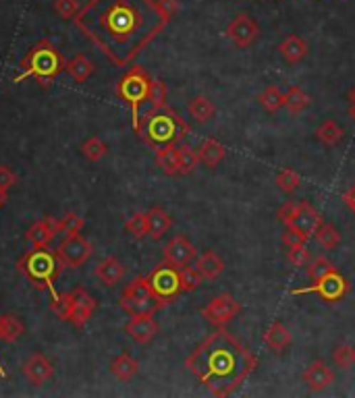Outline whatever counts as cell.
I'll list each match as a JSON object with an SVG mask.
<instances>
[{
  "label": "cell",
  "mask_w": 355,
  "mask_h": 398,
  "mask_svg": "<svg viewBox=\"0 0 355 398\" xmlns=\"http://www.w3.org/2000/svg\"><path fill=\"white\" fill-rule=\"evenodd\" d=\"M115 67H129L165 29L156 0H88L73 19Z\"/></svg>",
  "instance_id": "6da1fadb"
},
{
  "label": "cell",
  "mask_w": 355,
  "mask_h": 398,
  "mask_svg": "<svg viewBox=\"0 0 355 398\" xmlns=\"http://www.w3.org/2000/svg\"><path fill=\"white\" fill-rule=\"evenodd\" d=\"M258 363V357L225 326L208 334L185 361L187 370L214 397H231L256 372Z\"/></svg>",
  "instance_id": "7a4b0ae2"
},
{
  "label": "cell",
  "mask_w": 355,
  "mask_h": 398,
  "mask_svg": "<svg viewBox=\"0 0 355 398\" xmlns=\"http://www.w3.org/2000/svg\"><path fill=\"white\" fill-rule=\"evenodd\" d=\"M191 127L185 122V118L173 108H160V110H150L143 117H140V125L135 133L143 140L145 145L152 150H160L166 145H177L181 140L190 135Z\"/></svg>",
  "instance_id": "3957f363"
},
{
  "label": "cell",
  "mask_w": 355,
  "mask_h": 398,
  "mask_svg": "<svg viewBox=\"0 0 355 398\" xmlns=\"http://www.w3.org/2000/svg\"><path fill=\"white\" fill-rule=\"evenodd\" d=\"M67 61L63 58V54L52 46L48 40H40L34 48L27 50L19 69L21 73L17 77H13V83H21L25 79H36L42 88H50L52 81L65 70Z\"/></svg>",
  "instance_id": "277c9868"
},
{
  "label": "cell",
  "mask_w": 355,
  "mask_h": 398,
  "mask_svg": "<svg viewBox=\"0 0 355 398\" xmlns=\"http://www.w3.org/2000/svg\"><path fill=\"white\" fill-rule=\"evenodd\" d=\"M17 268L38 290H48L52 301L58 299L54 284H56V278L65 266L58 259L56 251H50L48 247H34L31 251H27L24 258L19 259Z\"/></svg>",
  "instance_id": "5b68a950"
},
{
  "label": "cell",
  "mask_w": 355,
  "mask_h": 398,
  "mask_svg": "<svg viewBox=\"0 0 355 398\" xmlns=\"http://www.w3.org/2000/svg\"><path fill=\"white\" fill-rule=\"evenodd\" d=\"M50 307L61 320L71 322L75 328H83L92 320L98 301L83 286H77L67 295H58V299H54Z\"/></svg>",
  "instance_id": "8992f818"
},
{
  "label": "cell",
  "mask_w": 355,
  "mask_h": 398,
  "mask_svg": "<svg viewBox=\"0 0 355 398\" xmlns=\"http://www.w3.org/2000/svg\"><path fill=\"white\" fill-rule=\"evenodd\" d=\"M150 83H152V77L148 75V70L140 67V65H133L131 69L127 70L120 81L117 83V95L129 104L131 108V120H133V131L138 129L140 125V106L143 102H148V92H150Z\"/></svg>",
  "instance_id": "52a82bcc"
},
{
  "label": "cell",
  "mask_w": 355,
  "mask_h": 398,
  "mask_svg": "<svg viewBox=\"0 0 355 398\" xmlns=\"http://www.w3.org/2000/svg\"><path fill=\"white\" fill-rule=\"evenodd\" d=\"M309 293L318 295L326 303H339V301H343L351 293V284L334 268L329 274H324L322 278L314 281V284L291 290V295H309Z\"/></svg>",
  "instance_id": "ba28073f"
},
{
  "label": "cell",
  "mask_w": 355,
  "mask_h": 398,
  "mask_svg": "<svg viewBox=\"0 0 355 398\" xmlns=\"http://www.w3.org/2000/svg\"><path fill=\"white\" fill-rule=\"evenodd\" d=\"M148 282H150V288H152L154 297L160 299L165 305L173 303L183 293L181 272L177 268L165 263V261L148 274Z\"/></svg>",
  "instance_id": "9c48e42d"
},
{
  "label": "cell",
  "mask_w": 355,
  "mask_h": 398,
  "mask_svg": "<svg viewBox=\"0 0 355 398\" xmlns=\"http://www.w3.org/2000/svg\"><path fill=\"white\" fill-rule=\"evenodd\" d=\"M92 253H94L92 243L79 233L67 234L56 247V256L63 261L65 268H81L88 259L92 258Z\"/></svg>",
  "instance_id": "30bf717a"
},
{
  "label": "cell",
  "mask_w": 355,
  "mask_h": 398,
  "mask_svg": "<svg viewBox=\"0 0 355 398\" xmlns=\"http://www.w3.org/2000/svg\"><path fill=\"white\" fill-rule=\"evenodd\" d=\"M241 313V303L237 301L233 295L225 293L210 299V303L202 309V318L212 324V326H227L229 322H233L237 315Z\"/></svg>",
  "instance_id": "8fae6325"
},
{
  "label": "cell",
  "mask_w": 355,
  "mask_h": 398,
  "mask_svg": "<svg viewBox=\"0 0 355 398\" xmlns=\"http://www.w3.org/2000/svg\"><path fill=\"white\" fill-rule=\"evenodd\" d=\"M225 33L237 48H249L260 38V25L249 13H237Z\"/></svg>",
  "instance_id": "7c38bea8"
},
{
  "label": "cell",
  "mask_w": 355,
  "mask_h": 398,
  "mask_svg": "<svg viewBox=\"0 0 355 398\" xmlns=\"http://www.w3.org/2000/svg\"><path fill=\"white\" fill-rule=\"evenodd\" d=\"M195 258H197V251H195L193 243H191L185 234L173 236V239L166 243L165 249H163V259H165V263L177 268V270H181V268H185V266H191V261Z\"/></svg>",
  "instance_id": "4fadbf2b"
},
{
  "label": "cell",
  "mask_w": 355,
  "mask_h": 398,
  "mask_svg": "<svg viewBox=\"0 0 355 398\" xmlns=\"http://www.w3.org/2000/svg\"><path fill=\"white\" fill-rule=\"evenodd\" d=\"M61 234L58 231V220L52 218V216H46L38 222H34L27 233H25V239L31 247H48L56 236Z\"/></svg>",
  "instance_id": "5bb4252c"
},
{
  "label": "cell",
  "mask_w": 355,
  "mask_h": 398,
  "mask_svg": "<svg viewBox=\"0 0 355 398\" xmlns=\"http://www.w3.org/2000/svg\"><path fill=\"white\" fill-rule=\"evenodd\" d=\"M21 372H24L25 379H27L29 384L42 386V384H46L48 379L54 375V365H52V361H50L48 357H44L42 352H36V355H31V357L25 361Z\"/></svg>",
  "instance_id": "9a60e30c"
},
{
  "label": "cell",
  "mask_w": 355,
  "mask_h": 398,
  "mask_svg": "<svg viewBox=\"0 0 355 398\" xmlns=\"http://www.w3.org/2000/svg\"><path fill=\"white\" fill-rule=\"evenodd\" d=\"M158 322L152 315H131V320L125 324V332L138 342V345H148L156 338L158 334Z\"/></svg>",
  "instance_id": "2e32d148"
},
{
  "label": "cell",
  "mask_w": 355,
  "mask_h": 398,
  "mask_svg": "<svg viewBox=\"0 0 355 398\" xmlns=\"http://www.w3.org/2000/svg\"><path fill=\"white\" fill-rule=\"evenodd\" d=\"M302 379H304V384L308 386L312 392H322L324 388H329L332 382H334V372H332L324 361L316 359V361H312L308 367H306Z\"/></svg>",
  "instance_id": "e0dca14e"
},
{
  "label": "cell",
  "mask_w": 355,
  "mask_h": 398,
  "mask_svg": "<svg viewBox=\"0 0 355 398\" xmlns=\"http://www.w3.org/2000/svg\"><path fill=\"white\" fill-rule=\"evenodd\" d=\"M293 224L306 234L308 239H312L316 231L324 224V218L320 216V211L316 210L312 204L308 201H299V208H297V214H295V220Z\"/></svg>",
  "instance_id": "ac0fdd59"
},
{
  "label": "cell",
  "mask_w": 355,
  "mask_h": 398,
  "mask_svg": "<svg viewBox=\"0 0 355 398\" xmlns=\"http://www.w3.org/2000/svg\"><path fill=\"white\" fill-rule=\"evenodd\" d=\"M308 42H304L297 33L284 36L283 42L279 44V54H281V58H283L287 65H299L308 56Z\"/></svg>",
  "instance_id": "d6986e66"
},
{
  "label": "cell",
  "mask_w": 355,
  "mask_h": 398,
  "mask_svg": "<svg viewBox=\"0 0 355 398\" xmlns=\"http://www.w3.org/2000/svg\"><path fill=\"white\" fill-rule=\"evenodd\" d=\"M118 305L127 315H154L160 307H165V303L160 299H156L154 295L152 297H140V299L120 297Z\"/></svg>",
  "instance_id": "ffe728a7"
},
{
  "label": "cell",
  "mask_w": 355,
  "mask_h": 398,
  "mask_svg": "<svg viewBox=\"0 0 355 398\" xmlns=\"http://www.w3.org/2000/svg\"><path fill=\"white\" fill-rule=\"evenodd\" d=\"M94 274L104 286H115L125 276V266L117 258H106L96 266Z\"/></svg>",
  "instance_id": "44dd1931"
},
{
  "label": "cell",
  "mask_w": 355,
  "mask_h": 398,
  "mask_svg": "<svg viewBox=\"0 0 355 398\" xmlns=\"http://www.w3.org/2000/svg\"><path fill=\"white\" fill-rule=\"evenodd\" d=\"M197 156H200V162H202V164L206 166V168H210V170H214L216 166L225 160L227 152H225V147H222L220 141H216L214 137H208V140H204L200 143Z\"/></svg>",
  "instance_id": "7402d4cb"
},
{
  "label": "cell",
  "mask_w": 355,
  "mask_h": 398,
  "mask_svg": "<svg viewBox=\"0 0 355 398\" xmlns=\"http://www.w3.org/2000/svg\"><path fill=\"white\" fill-rule=\"evenodd\" d=\"M173 226V218L168 216V211L163 208L154 206L152 210L148 211V236L154 241H160Z\"/></svg>",
  "instance_id": "603a6c76"
},
{
  "label": "cell",
  "mask_w": 355,
  "mask_h": 398,
  "mask_svg": "<svg viewBox=\"0 0 355 398\" xmlns=\"http://www.w3.org/2000/svg\"><path fill=\"white\" fill-rule=\"evenodd\" d=\"M264 345L272 352L281 355L291 345V332L284 328L281 322H274L264 332Z\"/></svg>",
  "instance_id": "cb8c5ba5"
},
{
  "label": "cell",
  "mask_w": 355,
  "mask_h": 398,
  "mask_svg": "<svg viewBox=\"0 0 355 398\" xmlns=\"http://www.w3.org/2000/svg\"><path fill=\"white\" fill-rule=\"evenodd\" d=\"M195 268L200 270V274H202L206 281H214V278H218V276L222 274L225 261L220 259V256H218L216 251L208 249V251H204L202 256L195 258Z\"/></svg>",
  "instance_id": "d4e9b609"
},
{
  "label": "cell",
  "mask_w": 355,
  "mask_h": 398,
  "mask_svg": "<svg viewBox=\"0 0 355 398\" xmlns=\"http://www.w3.org/2000/svg\"><path fill=\"white\" fill-rule=\"evenodd\" d=\"M187 112L190 117L197 122V125H204L208 120H212L216 115V106L210 98L206 95H193L190 102H187Z\"/></svg>",
  "instance_id": "484cf974"
},
{
  "label": "cell",
  "mask_w": 355,
  "mask_h": 398,
  "mask_svg": "<svg viewBox=\"0 0 355 398\" xmlns=\"http://www.w3.org/2000/svg\"><path fill=\"white\" fill-rule=\"evenodd\" d=\"M110 372H113L115 377H118L120 382H129V379H133V377L138 375V372H140V363H138V359H133L129 352H120L117 359L113 361Z\"/></svg>",
  "instance_id": "4316f807"
},
{
  "label": "cell",
  "mask_w": 355,
  "mask_h": 398,
  "mask_svg": "<svg viewBox=\"0 0 355 398\" xmlns=\"http://www.w3.org/2000/svg\"><path fill=\"white\" fill-rule=\"evenodd\" d=\"M65 70L71 75L77 83H86L92 77V73H94V63L86 54H77V56H73L71 61H67Z\"/></svg>",
  "instance_id": "83f0119b"
},
{
  "label": "cell",
  "mask_w": 355,
  "mask_h": 398,
  "mask_svg": "<svg viewBox=\"0 0 355 398\" xmlns=\"http://www.w3.org/2000/svg\"><path fill=\"white\" fill-rule=\"evenodd\" d=\"M316 137L320 143H324V145H329V147H334V145H339L343 137H345V129L336 122V120H332V118H326L318 129H316Z\"/></svg>",
  "instance_id": "f1b7e54d"
},
{
  "label": "cell",
  "mask_w": 355,
  "mask_h": 398,
  "mask_svg": "<svg viewBox=\"0 0 355 398\" xmlns=\"http://www.w3.org/2000/svg\"><path fill=\"white\" fill-rule=\"evenodd\" d=\"M309 104H312V95L308 92H304L299 85H293L284 92V108L291 115H302Z\"/></svg>",
  "instance_id": "f546056e"
},
{
  "label": "cell",
  "mask_w": 355,
  "mask_h": 398,
  "mask_svg": "<svg viewBox=\"0 0 355 398\" xmlns=\"http://www.w3.org/2000/svg\"><path fill=\"white\" fill-rule=\"evenodd\" d=\"M24 322L17 315H11V313L0 315V340L2 342H9V345L15 342V340H19L24 336Z\"/></svg>",
  "instance_id": "4dcf8cb0"
},
{
  "label": "cell",
  "mask_w": 355,
  "mask_h": 398,
  "mask_svg": "<svg viewBox=\"0 0 355 398\" xmlns=\"http://www.w3.org/2000/svg\"><path fill=\"white\" fill-rule=\"evenodd\" d=\"M156 164L158 168L168 174V177H175L179 174V156H177V145H166L156 150Z\"/></svg>",
  "instance_id": "1f68e13d"
},
{
  "label": "cell",
  "mask_w": 355,
  "mask_h": 398,
  "mask_svg": "<svg viewBox=\"0 0 355 398\" xmlns=\"http://www.w3.org/2000/svg\"><path fill=\"white\" fill-rule=\"evenodd\" d=\"M258 102L266 112H279L284 106V92L279 85H268L260 95H258Z\"/></svg>",
  "instance_id": "d6a6232c"
},
{
  "label": "cell",
  "mask_w": 355,
  "mask_h": 398,
  "mask_svg": "<svg viewBox=\"0 0 355 398\" xmlns=\"http://www.w3.org/2000/svg\"><path fill=\"white\" fill-rule=\"evenodd\" d=\"M177 156H179V174H191L195 170V166L200 164V156L197 150L190 147L187 143L177 145Z\"/></svg>",
  "instance_id": "836d02e7"
},
{
  "label": "cell",
  "mask_w": 355,
  "mask_h": 398,
  "mask_svg": "<svg viewBox=\"0 0 355 398\" xmlns=\"http://www.w3.org/2000/svg\"><path fill=\"white\" fill-rule=\"evenodd\" d=\"M314 239L318 241V245L322 247V249H326V251H332V249H336L339 245H341V233L329 224V222H324L316 234H314Z\"/></svg>",
  "instance_id": "e575fe53"
},
{
  "label": "cell",
  "mask_w": 355,
  "mask_h": 398,
  "mask_svg": "<svg viewBox=\"0 0 355 398\" xmlns=\"http://www.w3.org/2000/svg\"><path fill=\"white\" fill-rule=\"evenodd\" d=\"M332 363L339 370H351L355 365V347L354 345H339L332 351Z\"/></svg>",
  "instance_id": "d590c367"
},
{
  "label": "cell",
  "mask_w": 355,
  "mask_h": 398,
  "mask_svg": "<svg viewBox=\"0 0 355 398\" xmlns=\"http://www.w3.org/2000/svg\"><path fill=\"white\" fill-rule=\"evenodd\" d=\"M277 187L281 189L283 193L287 195H291V193H295L299 185H302V177H299V172H295L293 168H283L279 174H277Z\"/></svg>",
  "instance_id": "8d00e7d4"
},
{
  "label": "cell",
  "mask_w": 355,
  "mask_h": 398,
  "mask_svg": "<svg viewBox=\"0 0 355 398\" xmlns=\"http://www.w3.org/2000/svg\"><path fill=\"white\" fill-rule=\"evenodd\" d=\"M148 102H150V110L166 108V83L163 79H152L150 92H148Z\"/></svg>",
  "instance_id": "74e56055"
},
{
  "label": "cell",
  "mask_w": 355,
  "mask_h": 398,
  "mask_svg": "<svg viewBox=\"0 0 355 398\" xmlns=\"http://www.w3.org/2000/svg\"><path fill=\"white\" fill-rule=\"evenodd\" d=\"M81 152H83V156L90 162H98V160H102L106 156L108 145L100 140V137H88V140L83 141V145H81Z\"/></svg>",
  "instance_id": "f35d334b"
},
{
  "label": "cell",
  "mask_w": 355,
  "mask_h": 398,
  "mask_svg": "<svg viewBox=\"0 0 355 398\" xmlns=\"http://www.w3.org/2000/svg\"><path fill=\"white\" fill-rule=\"evenodd\" d=\"M125 231L131 234L133 239L142 241L143 236H148V211H138L133 214L127 222H125Z\"/></svg>",
  "instance_id": "ab89813d"
},
{
  "label": "cell",
  "mask_w": 355,
  "mask_h": 398,
  "mask_svg": "<svg viewBox=\"0 0 355 398\" xmlns=\"http://www.w3.org/2000/svg\"><path fill=\"white\" fill-rule=\"evenodd\" d=\"M152 288H150V282H148V276H138L133 281L129 282L123 290L120 297H131V299H140V297H152Z\"/></svg>",
  "instance_id": "60d3db41"
},
{
  "label": "cell",
  "mask_w": 355,
  "mask_h": 398,
  "mask_svg": "<svg viewBox=\"0 0 355 398\" xmlns=\"http://www.w3.org/2000/svg\"><path fill=\"white\" fill-rule=\"evenodd\" d=\"M83 224H86V220L79 214H75V211H69L63 218H58V231H61V234H65V236L67 234L81 233Z\"/></svg>",
  "instance_id": "b9f144b4"
},
{
  "label": "cell",
  "mask_w": 355,
  "mask_h": 398,
  "mask_svg": "<svg viewBox=\"0 0 355 398\" xmlns=\"http://www.w3.org/2000/svg\"><path fill=\"white\" fill-rule=\"evenodd\" d=\"M181 272V286H183V293H193L200 288V284L204 281V276L200 274L197 268H191V266H185L179 270Z\"/></svg>",
  "instance_id": "7bdbcfd3"
},
{
  "label": "cell",
  "mask_w": 355,
  "mask_h": 398,
  "mask_svg": "<svg viewBox=\"0 0 355 398\" xmlns=\"http://www.w3.org/2000/svg\"><path fill=\"white\" fill-rule=\"evenodd\" d=\"M306 268H308V276L312 278V281H318V278H322L324 274H329L331 270H334V266L331 263V259L324 258V256L312 258Z\"/></svg>",
  "instance_id": "ee69618b"
},
{
  "label": "cell",
  "mask_w": 355,
  "mask_h": 398,
  "mask_svg": "<svg viewBox=\"0 0 355 398\" xmlns=\"http://www.w3.org/2000/svg\"><path fill=\"white\" fill-rule=\"evenodd\" d=\"M308 243H302V245H293V247H287V259L289 263H293L295 268H306L312 259V253L306 247Z\"/></svg>",
  "instance_id": "f6af8a7d"
},
{
  "label": "cell",
  "mask_w": 355,
  "mask_h": 398,
  "mask_svg": "<svg viewBox=\"0 0 355 398\" xmlns=\"http://www.w3.org/2000/svg\"><path fill=\"white\" fill-rule=\"evenodd\" d=\"M54 11L61 19L69 21L77 17V13L81 11V4L79 0H54Z\"/></svg>",
  "instance_id": "bcb514c9"
},
{
  "label": "cell",
  "mask_w": 355,
  "mask_h": 398,
  "mask_svg": "<svg viewBox=\"0 0 355 398\" xmlns=\"http://www.w3.org/2000/svg\"><path fill=\"white\" fill-rule=\"evenodd\" d=\"M283 243L284 247H293V245H302V243H308L309 239L306 236V234L302 233L295 224H289V226H284L283 231Z\"/></svg>",
  "instance_id": "7dc6e473"
},
{
  "label": "cell",
  "mask_w": 355,
  "mask_h": 398,
  "mask_svg": "<svg viewBox=\"0 0 355 398\" xmlns=\"http://www.w3.org/2000/svg\"><path fill=\"white\" fill-rule=\"evenodd\" d=\"M297 208H299V201H284L283 206L279 208V211H277V218L283 222L284 226H289V224H293V220H295Z\"/></svg>",
  "instance_id": "c3c4849f"
},
{
  "label": "cell",
  "mask_w": 355,
  "mask_h": 398,
  "mask_svg": "<svg viewBox=\"0 0 355 398\" xmlns=\"http://www.w3.org/2000/svg\"><path fill=\"white\" fill-rule=\"evenodd\" d=\"M17 181H19V177H17L9 166L0 164V189L9 191V189L17 185Z\"/></svg>",
  "instance_id": "681fc988"
},
{
  "label": "cell",
  "mask_w": 355,
  "mask_h": 398,
  "mask_svg": "<svg viewBox=\"0 0 355 398\" xmlns=\"http://www.w3.org/2000/svg\"><path fill=\"white\" fill-rule=\"evenodd\" d=\"M156 4H158V11H160V15L165 17L166 23H168V21L173 19V15L179 11V0H156Z\"/></svg>",
  "instance_id": "f907efd6"
},
{
  "label": "cell",
  "mask_w": 355,
  "mask_h": 398,
  "mask_svg": "<svg viewBox=\"0 0 355 398\" xmlns=\"http://www.w3.org/2000/svg\"><path fill=\"white\" fill-rule=\"evenodd\" d=\"M343 204L355 214V183L343 193Z\"/></svg>",
  "instance_id": "816d5d0a"
},
{
  "label": "cell",
  "mask_w": 355,
  "mask_h": 398,
  "mask_svg": "<svg viewBox=\"0 0 355 398\" xmlns=\"http://www.w3.org/2000/svg\"><path fill=\"white\" fill-rule=\"evenodd\" d=\"M349 117L355 120V88L349 92Z\"/></svg>",
  "instance_id": "f5cc1de1"
},
{
  "label": "cell",
  "mask_w": 355,
  "mask_h": 398,
  "mask_svg": "<svg viewBox=\"0 0 355 398\" xmlns=\"http://www.w3.org/2000/svg\"><path fill=\"white\" fill-rule=\"evenodd\" d=\"M6 199H9V193H6L4 189H0V208L6 204Z\"/></svg>",
  "instance_id": "db71d44e"
},
{
  "label": "cell",
  "mask_w": 355,
  "mask_h": 398,
  "mask_svg": "<svg viewBox=\"0 0 355 398\" xmlns=\"http://www.w3.org/2000/svg\"><path fill=\"white\" fill-rule=\"evenodd\" d=\"M0 377H2V379H6V377H9V374H6V370L2 367V363H0Z\"/></svg>",
  "instance_id": "11a10c76"
}]
</instances>
